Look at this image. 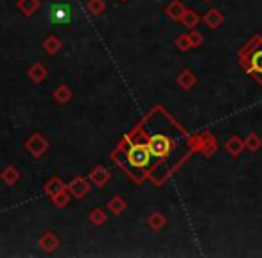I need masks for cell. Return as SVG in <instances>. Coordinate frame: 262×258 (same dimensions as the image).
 <instances>
[{
  "mask_svg": "<svg viewBox=\"0 0 262 258\" xmlns=\"http://www.w3.org/2000/svg\"><path fill=\"white\" fill-rule=\"evenodd\" d=\"M126 208H127L126 199H124V197H120V196L112 197V199H110V203H108V210L112 212L113 215H120L124 210H126Z\"/></svg>",
  "mask_w": 262,
  "mask_h": 258,
  "instance_id": "obj_20",
  "label": "cell"
},
{
  "mask_svg": "<svg viewBox=\"0 0 262 258\" xmlns=\"http://www.w3.org/2000/svg\"><path fill=\"white\" fill-rule=\"evenodd\" d=\"M112 161L119 165L120 171L135 183L149 179L151 172L155 171V165H157L153 154L149 153V147L139 136L135 127H131L129 133L117 144L112 153Z\"/></svg>",
  "mask_w": 262,
  "mask_h": 258,
  "instance_id": "obj_2",
  "label": "cell"
},
{
  "mask_svg": "<svg viewBox=\"0 0 262 258\" xmlns=\"http://www.w3.org/2000/svg\"><path fill=\"white\" fill-rule=\"evenodd\" d=\"M41 47H43V51L49 52V54H56V52L61 51V40H59L58 36H49L43 40Z\"/></svg>",
  "mask_w": 262,
  "mask_h": 258,
  "instance_id": "obj_22",
  "label": "cell"
},
{
  "mask_svg": "<svg viewBox=\"0 0 262 258\" xmlns=\"http://www.w3.org/2000/svg\"><path fill=\"white\" fill-rule=\"evenodd\" d=\"M174 43H176V47H178L182 52H187V51H189V49H192V47H190L189 33H187V34H180V36L176 38Z\"/></svg>",
  "mask_w": 262,
  "mask_h": 258,
  "instance_id": "obj_28",
  "label": "cell"
},
{
  "mask_svg": "<svg viewBox=\"0 0 262 258\" xmlns=\"http://www.w3.org/2000/svg\"><path fill=\"white\" fill-rule=\"evenodd\" d=\"M58 246H59V239L56 237L54 231H47L40 239V247L45 251V253H52Z\"/></svg>",
  "mask_w": 262,
  "mask_h": 258,
  "instance_id": "obj_15",
  "label": "cell"
},
{
  "mask_svg": "<svg viewBox=\"0 0 262 258\" xmlns=\"http://www.w3.org/2000/svg\"><path fill=\"white\" fill-rule=\"evenodd\" d=\"M165 224H167V219L162 214H158V212H155V214H151L149 217H147V226H149L153 231H160Z\"/></svg>",
  "mask_w": 262,
  "mask_h": 258,
  "instance_id": "obj_21",
  "label": "cell"
},
{
  "mask_svg": "<svg viewBox=\"0 0 262 258\" xmlns=\"http://www.w3.org/2000/svg\"><path fill=\"white\" fill-rule=\"evenodd\" d=\"M239 65L246 74H250L262 86V36L253 34L243 47L239 49Z\"/></svg>",
  "mask_w": 262,
  "mask_h": 258,
  "instance_id": "obj_3",
  "label": "cell"
},
{
  "mask_svg": "<svg viewBox=\"0 0 262 258\" xmlns=\"http://www.w3.org/2000/svg\"><path fill=\"white\" fill-rule=\"evenodd\" d=\"M86 9H88V13H90V15H94V16L102 15V13H104V9H106L104 0H88Z\"/></svg>",
  "mask_w": 262,
  "mask_h": 258,
  "instance_id": "obj_25",
  "label": "cell"
},
{
  "mask_svg": "<svg viewBox=\"0 0 262 258\" xmlns=\"http://www.w3.org/2000/svg\"><path fill=\"white\" fill-rule=\"evenodd\" d=\"M260 146H262V138L257 133H250V135L246 136V140H244V147H246L248 151H251V153H257V151L260 149Z\"/></svg>",
  "mask_w": 262,
  "mask_h": 258,
  "instance_id": "obj_23",
  "label": "cell"
},
{
  "mask_svg": "<svg viewBox=\"0 0 262 258\" xmlns=\"http://www.w3.org/2000/svg\"><path fill=\"white\" fill-rule=\"evenodd\" d=\"M88 178H90V181L94 183L95 186H99V189H102V186L106 185V183L110 181V178H112V174H110V171L106 167H102V165H97V167H94L90 171V174H88Z\"/></svg>",
  "mask_w": 262,
  "mask_h": 258,
  "instance_id": "obj_8",
  "label": "cell"
},
{
  "mask_svg": "<svg viewBox=\"0 0 262 258\" xmlns=\"http://www.w3.org/2000/svg\"><path fill=\"white\" fill-rule=\"evenodd\" d=\"M0 179L8 186H13L20 179V171L16 167H13V165H9V167H6L4 171L0 172Z\"/></svg>",
  "mask_w": 262,
  "mask_h": 258,
  "instance_id": "obj_18",
  "label": "cell"
},
{
  "mask_svg": "<svg viewBox=\"0 0 262 258\" xmlns=\"http://www.w3.org/2000/svg\"><path fill=\"white\" fill-rule=\"evenodd\" d=\"M120 2H127V0H120Z\"/></svg>",
  "mask_w": 262,
  "mask_h": 258,
  "instance_id": "obj_30",
  "label": "cell"
},
{
  "mask_svg": "<svg viewBox=\"0 0 262 258\" xmlns=\"http://www.w3.org/2000/svg\"><path fill=\"white\" fill-rule=\"evenodd\" d=\"M176 83H178V86L183 88V90H190V88L196 86L198 77H196V74H194L192 70H182V72H180V76L176 77Z\"/></svg>",
  "mask_w": 262,
  "mask_h": 258,
  "instance_id": "obj_11",
  "label": "cell"
},
{
  "mask_svg": "<svg viewBox=\"0 0 262 258\" xmlns=\"http://www.w3.org/2000/svg\"><path fill=\"white\" fill-rule=\"evenodd\" d=\"M49 20L54 26H65L72 20V9L69 4H52L49 8Z\"/></svg>",
  "mask_w": 262,
  "mask_h": 258,
  "instance_id": "obj_6",
  "label": "cell"
},
{
  "mask_svg": "<svg viewBox=\"0 0 262 258\" xmlns=\"http://www.w3.org/2000/svg\"><path fill=\"white\" fill-rule=\"evenodd\" d=\"M190 144H192L194 153L203 154L205 158H212L217 151V138L210 131H201L196 135H190Z\"/></svg>",
  "mask_w": 262,
  "mask_h": 258,
  "instance_id": "obj_4",
  "label": "cell"
},
{
  "mask_svg": "<svg viewBox=\"0 0 262 258\" xmlns=\"http://www.w3.org/2000/svg\"><path fill=\"white\" fill-rule=\"evenodd\" d=\"M26 151L33 158L40 160V158L49 151V140L43 138L40 133H33V135L26 140Z\"/></svg>",
  "mask_w": 262,
  "mask_h": 258,
  "instance_id": "obj_5",
  "label": "cell"
},
{
  "mask_svg": "<svg viewBox=\"0 0 262 258\" xmlns=\"http://www.w3.org/2000/svg\"><path fill=\"white\" fill-rule=\"evenodd\" d=\"M203 22L207 24L210 29H217V27L223 26V22H225V16H223V13L219 11V9H208L207 13H205L203 16Z\"/></svg>",
  "mask_w": 262,
  "mask_h": 258,
  "instance_id": "obj_12",
  "label": "cell"
},
{
  "mask_svg": "<svg viewBox=\"0 0 262 258\" xmlns=\"http://www.w3.org/2000/svg\"><path fill=\"white\" fill-rule=\"evenodd\" d=\"M205 2H212V0H205Z\"/></svg>",
  "mask_w": 262,
  "mask_h": 258,
  "instance_id": "obj_29",
  "label": "cell"
},
{
  "mask_svg": "<svg viewBox=\"0 0 262 258\" xmlns=\"http://www.w3.org/2000/svg\"><path fill=\"white\" fill-rule=\"evenodd\" d=\"M133 127L157 161L149 176L157 186L164 185L194 153L190 135L160 104L153 106Z\"/></svg>",
  "mask_w": 262,
  "mask_h": 258,
  "instance_id": "obj_1",
  "label": "cell"
},
{
  "mask_svg": "<svg viewBox=\"0 0 262 258\" xmlns=\"http://www.w3.org/2000/svg\"><path fill=\"white\" fill-rule=\"evenodd\" d=\"M201 22V16L198 15L194 9H187L185 13H183V16H182V20H180V24H182L185 29H196L198 27V24Z\"/></svg>",
  "mask_w": 262,
  "mask_h": 258,
  "instance_id": "obj_16",
  "label": "cell"
},
{
  "mask_svg": "<svg viewBox=\"0 0 262 258\" xmlns=\"http://www.w3.org/2000/svg\"><path fill=\"white\" fill-rule=\"evenodd\" d=\"M67 190H69L70 196H74L76 199H83V197L90 192V183H88V179L83 178V176H77V178H74L72 181L67 185Z\"/></svg>",
  "mask_w": 262,
  "mask_h": 258,
  "instance_id": "obj_7",
  "label": "cell"
},
{
  "mask_svg": "<svg viewBox=\"0 0 262 258\" xmlns=\"http://www.w3.org/2000/svg\"><path fill=\"white\" fill-rule=\"evenodd\" d=\"M90 222L94 226H101L106 222V212L102 210V208H94V210L90 212Z\"/></svg>",
  "mask_w": 262,
  "mask_h": 258,
  "instance_id": "obj_26",
  "label": "cell"
},
{
  "mask_svg": "<svg viewBox=\"0 0 262 258\" xmlns=\"http://www.w3.org/2000/svg\"><path fill=\"white\" fill-rule=\"evenodd\" d=\"M18 9L24 16H33L40 9V0H18Z\"/></svg>",
  "mask_w": 262,
  "mask_h": 258,
  "instance_id": "obj_19",
  "label": "cell"
},
{
  "mask_svg": "<svg viewBox=\"0 0 262 258\" xmlns=\"http://www.w3.org/2000/svg\"><path fill=\"white\" fill-rule=\"evenodd\" d=\"M67 189V183L63 181L61 178H58V176H54V178H51L47 183H45V186H43V194L45 196H54V194H58V192H61V190H65Z\"/></svg>",
  "mask_w": 262,
  "mask_h": 258,
  "instance_id": "obj_14",
  "label": "cell"
},
{
  "mask_svg": "<svg viewBox=\"0 0 262 258\" xmlns=\"http://www.w3.org/2000/svg\"><path fill=\"white\" fill-rule=\"evenodd\" d=\"M189 40H190V47H192V49H198V47H201V45H203L205 38H203V34H201L200 31L190 29V33H189Z\"/></svg>",
  "mask_w": 262,
  "mask_h": 258,
  "instance_id": "obj_27",
  "label": "cell"
},
{
  "mask_svg": "<svg viewBox=\"0 0 262 258\" xmlns=\"http://www.w3.org/2000/svg\"><path fill=\"white\" fill-rule=\"evenodd\" d=\"M51 201H52V204H54L56 208H65L67 204H69V201H70V192L67 189L61 190V192L51 196Z\"/></svg>",
  "mask_w": 262,
  "mask_h": 258,
  "instance_id": "obj_24",
  "label": "cell"
},
{
  "mask_svg": "<svg viewBox=\"0 0 262 258\" xmlns=\"http://www.w3.org/2000/svg\"><path fill=\"white\" fill-rule=\"evenodd\" d=\"M225 149H226V153H228L230 156L237 158L244 151V140L241 138V136H237V135L230 136V138L226 140V144H225Z\"/></svg>",
  "mask_w": 262,
  "mask_h": 258,
  "instance_id": "obj_10",
  "label": "cell"
},
{
  "mask_svg": "<svg viewBox=\"0 0 262 258\" xmlns=\"http://www.w3.org/2000/svg\"><path fill=\"white\" fill-rule=\"evenodd\" d=\"M27 76H29V79L33 81V83L40 84L41 81H45V77H47V66L41 65V63H34V65H31L29 70H27Z\"/></svg>",
  "mask_w": 262,
  "mask_h": 258,
  "instance_id": "obj_13",
  "label": "cell"
},
{
  "mask_svg": "<svg viewBox=\"0 0 262 258\" xmlns=\"http://www.w3.org/2000/svg\"><path fill=\"white\" fill-rule=\"evenodd\" d=\"M52 97L58 104H69L70 99H72V90L69 88V84H59V86H56Z\"/></svg>",
  "mask_w": 262,
  "mask_h": 258,
  "instance_id": "obj_17",
  "label": "cell"
},
{
  "mask_svg": "<svg viewBox=\"0 0 262 258\" xmlns=\"http://www.w3.org/2000/svg\"><path fill=\"white\" fill-rule=\"evenodd\" d=\"M185 11H187V8L182 4V0H171L167 8L164 9V13L172 20V22H180Z\"/></svg>",
  "mask_w": 262,
  "mask_h": 258,
  "instance_id": "obj_9",
  "label": "cell"
}]
</instances>
